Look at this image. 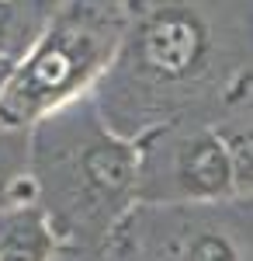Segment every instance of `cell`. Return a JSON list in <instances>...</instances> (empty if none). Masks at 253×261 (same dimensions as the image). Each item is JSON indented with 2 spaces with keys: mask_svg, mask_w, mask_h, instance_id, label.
<instances>
[{
  "mask_svg": "<svg viewBox=\"0 0 253 261\" xmlns=\"http://www.w3.org/2000/svg\"><path fill=\"white\" fill-rule=\"evenodd\" d=\"M31 150L35 199L49 213L59 241H101L139 202V143L80 101L31 129Z\"/></svg>",
  "mask_w": 253,
  "mask_h": 261,
  "instance_id": "obj_1",
  "label": "cell"
},
{
  "mask_svg": "<svg viewBox=\"0 0 253 261\" xmlns=\"http://www.w3.org/2000/svg\"><path fill=\"white\" fill-rule=\"evenodd\" d=\"M125 0H59L0 94V125L35 129L80 101L115 66L129 35Z\"/></svg>",
  "mask_w": 253,
  "mask_h": 261,
  "instance_id": "obj_2",
  "label": "cell"
},
{
  "mask_svg": "<svg viewBox=\"0 0 253 261\" xmlns=\"http://www.w3.org/2000/svg\"><path fill=\"white\" fill-rule=\"evenodd\" d=\"M215 63V28L205 11L187 0H163L129 21L111 84L146 94H187L201 87Z\"/></svg>",
  "mask_w": 253,
  "mask_h": 261,
  "instance_id": "obj_3",
  "label": "cell"
},
{
  "mask_svg": "<svg viewBox=\"0 0 253 261\" xmlns=\"http://www.w3.org/2000/svg\"><path fill=\"white\" fill-rule=\"evenodd\" d=\"M233 153L222 129H177L163 133L156 150L142 153L139 202L163 205H212L233 199Z\"/></svg>",
  "mask_w": 253,
  "mask_h": 261,
  "instance_id": "obj_4",
  "label": "cell"
},
{
  "mask_svg": "<svg viewBox=\"0 0 253 261\" xmlns=\"http://www.w3.org/2000/svg\"><path fill=\"white\" fill-rule=\"evenodd\" d=\"M59 244L39 199H21L0 209V261H52Z\"/></svg>",
  "mask_w": 253,
  "mask_h": 261,
  "instance_id": "obj_5",
  "label": "cell"
},
{
  "mask_svg": "<svg viewBox=\"0 0 253 261\" xmlns=\"http://www.w3.org/2000/svg\"><path fill=\"white\" fill-rule=\"evenodd\" d=\"M153 261H246V254L229 226L191 216L174 223L170 237L153 251Z\"/></svg>",
  "mask_w": 253,
  "mask_h": 261,
  "instance_id": "obj_6",
  "label": "cell"
},
{
  "mask_svg": "<svg viewBox=\"0 0 253 261\" xmlns=\"http://www.w3.org/2000/svg\"><path fill=\"white\" fill-rule=\"evenodd\" d=\"M31 129L0 125V209L21 199H35L31 178Z\"/></svg>",
  "mask_w": 253,
  "mask_h": 261,
  "instance_id": "obj_7",
  "label": "cell"
},
{
  "mask_svg": "<svg viewBox=\"0 0 253 261\" xmlns=\"http://www.w3.org/2000/svg\"><path fill=\"white\" fill-rule=\"evenodd\" d=\"M49 11L42 0H0V56L21 60L39 39Z\"/></svg>",
  "mask_w": 253,
  "mask_h": 261,
  "instance_id": "obj_8",
  "label": "cell"
},
{
  "mask_svg": "<svg viewBox=\"0 0 253 261\" xmlns=\"http://www.w3.org/2000/svg\"><path fill=\"white\" fill-rule=\"evenodd\" d=\"M222 136L229 143L233 153V174H236V192L250 195L253 192V125L243 129H222Z\"/></svg>",
  "mask_w": 253,
  "mask_h": 261,
  "instance_id": "obj_9",
  "label": "cell"
},
{
  "mask_svg": "<svg viewBox=\"0 0 253 261\" xmlns=\"http://www.w3.org/2000/svg\"><path fill=\"white\" fill-rule=\"evenodd\" d=\"M14 63H18V60H4V56H0V94H4V84H7V77H11Z\"/></svg>",
  "mask_w": 253,
  "mask_h": 261,
  "instance_id": "obj_10",
  "label": "cell"
}]
</instances>
